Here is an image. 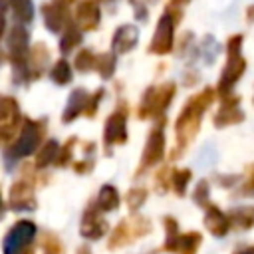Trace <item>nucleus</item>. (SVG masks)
I'll list each match as a JSON object with an SVG mask.
<instances>
[{"instance_id": "9", "label": "nucleus", "mask_w": 254, "mask_h": 254, "mask_svg": "<svg viewBox=\"0 0 254 254\" xmlns=\"http://www.w3.org/2000/svg\"><path fill=\"white\" fill-rule=\"evenodd\" d=\"M105 139L109 143H115V141H123L125 139V115L123 113H113L109 119H107V125H105Z\"/></svg>"}, {"instance_id": "14", "label": "nucleus", "mask_w": 254, "mask_h": 254, "mask_svg": "<svg viewBox=\"0 0 254 254\" xmlns=\"http://www.w3.org/2000/svg\"><path fill=\"white\" fill-rule=\"evenodd\" d=\"M97 67H99V73L103 77H109L115 69V56L113 54H103L99 60H97Z\"/></svg>"}, {"instance_id": "5", "label": "nucleus", "mask_w": 254, "mask_h": 254, "mask_svg": "<svg viewBox=\"0 0 254 254\" xmlns=\"http://www.w3.org/2000/svg\"><path fill=\"white\" fill-rule=\"evenodd\" d=\"M26 44H28V34L24 28L16 26L12 28V32L8 34V46H10V56L14 60V64H20L24 54H26Z\"/></svg>"}, {"instance_id": "15", "label": "nucleus", "mask_w": 254, "mask_h": 254, "mask_svg": "<svg viewBox=\"0 0 254 254\" xmlns=\"http://www.w3.org/2000/svg\"><path fill=\"white\" fill-rule=\"evenodd\" d=\"M95 64H97L95 56H93L91 52H87V50H83V52H81V54L75 58V65H77V69H81V71H85V69H91Z\"/></svg>"}, {"instance_id": "6", "label": "nucleus", "mask_w": 254, "mask_h": 254, "mask_svg": "<svg viewBox=\"0 0 254 254\" xmlns=\"http://www.w3.org/2000/svg\"><path fill=\"white\" fill-rule=\"evenodd\" d=\"M77 22L83 28H87V30L97 26V22H99V6H97L95 0H87V2L79 4V8H77Z\"/></svg>"}, {"instance_id": "8", "label": "nucleus", "mask_w": 254, "mask_h": 254, "mask_svg": "<svg viewBox=\"0 0 254 254\" xmlns=\"http://www.w3.org/2000/svg\"><path fill=\"white\" fill-rule=\"evenodd\" d=\"M87 105H89V95H87L83 89H75V91L71 93V99H69L67 107H65L64 121H71V119H75L81 111L87 109Z\"/></svg>"}, {"instance_id": "2", "label": "nucleus", "mask_w": 254, "mask_h": 254, "mask_svg": "<svg viewBox=\"0 0 254 254\" xmlns=\"http://www.w3.org/2000/svg\"><path fill=\"white\" fill-rule=\"evenodd\" d=\"M244 69H246V62L242 60V56L240 54H228V65H226V69L222 73V81H220L218 89L222 93L228 91L236 83V79L244 73Z\"/></svg>"}, {"instance_id": "4", "label": "nucleus", "mask_w": 254, "mask_h": 254, "mask_svg": "<svg viewBox=\"0 0 254 254\" xmlns=\"http://www.w3.org/2000/svg\"><path fill=\"white\" fill-rule=\"evenodd\" d=\"M137 40H139L137 28L125 24V26H121V28L115 32V36H113V50L119 52V54H125V52H129V50L137 44Z\"/></svg>"}, {"instance_id": "11", "label": "nucleus", "mask_w": 254, "mask_h": 254, "mask_svg": "<svg viewBox=\"0 0 254 254\" xmlns=\"http://www.w3.org/2000/svg\"><path fill=\"white\" fill-rule=\"evenodd\" d=\"M8 2H10L12 12L16 14V18H20V20H24V22L32 20V16H34L32 0H8Z\"/></svg>"}, {"instance_id": "17", "label": "nucleus", "mask_w": 254, "mask_h": 254, "mask_svg": "<svg viewBox=\"0 0 254 254\" xmlns=\"http://www.w3.org/2000/svg\"><path fill=\"white\" fill-rule=\"evenodd\" d=\"M14 109H16V103H14L12 99L0 97V121L6 119V117H10V113H12Z\"/></svg>"}, {"instance_id": "13", "label": "nucleus", "mask_w": 254, "mask_h": 254, "mask_svg": "<svg viewBox=\"0 0 254 254\" xmlns=\"http://www.w3.org/2000/svg\"><path fill=\"white\" fill-rule=\"evenodd\" d=\"M81 42V32L77 30V28H69L67 32H65V36L62 38V52H69L75 44H79Z\"/></svg>"}, {"instance_id": "7", "label": "nucleus", "mask_w": 254, "mask_h": 254, "mask_svg": "<svg viewBox=\"0 0 254 254\" xmlns=\"http://www.w3.org/2000/svg\"><path fill=\"white\" fill-rule=\"evenodd\" d=\"M65 16H67V10L58 2L52 6H44V22L52 32L62 30V26L65 24Z\"/></svg>"}, {"instance_id": "16", "label": "nucleus", "mask_w": 254, "mask_h": 254, "mask_svg": "<svg viewBox=\"0 0 254 254\" xmlns=\"http://www.w3.org/2000/svg\"><path fill=\"white\" fill-rule=\"evenodd\" d=\"M56 151H58V145H56V141H50V143H46V145H44V149H42V153H40V157H38V163H40V165H46V163H50V161L56 157Z\"/></svg>"}, {"instance_id": "1", "label": "nucleus", "mask_w": 254, "mask_h": 254, "mask_svg": "<svg viewBox=\"0 0 254 254\" xmlns=\"http://www.w3.org/2000/svg\"><path fill=\"white\" fill-rule=\"evenodd\" d=\"M171 46H173V20L169 14H165L157 24V32L151 42V52L167 54L171 50Z\"/></svg>"}, {"instance_id": "10", "label": "nucleus", "mask_w": 254, "mask_h": 254, "mask_svg": "<svg viewBox=\"0 0 254 254\" xmlns=\"http://www.w3.org/2000/svg\"><path fill=\"white\" fill-rule=\"evenodd\" d=\"M163 133L157 129V131H153L151 133V137H149V143H147V149H145V161L149 163H153V161H157V157H161V153H163Z\"/></svg>"}, {"instance_id": "18", "label": "nucleus", "mask_w": 254, "mask_h": 254, "mask_svg": "<svg viewBox=\"0 0 254 254\" xmlns=\"http://www.w3.org/2000/svg\"><path fill=\"white\" fill-rule=\"evenodd\" d=\"M60 2H65V0H58V4H60Z\"/></svg>"}, {"instance_id": "12", "label": "nucleus", "mask_w": 254, "mask_h": 254, "mask_svg": "<svg viewBox=\"0 0 254 254\" xmlns=\"http://www.w3.org/2000/svg\"><path fill=\"white\" fill-rule=\"evenodd\" d=\"M52 79L58 81V83H67L71 79V67L65 60L56 62V65L52 67Z\"/></svg>"}, {"instance_id": "3", "label": "nucleus", "mask_w": 254, "mask_h": 254, "mask_svg": "<svg viewBox=\"0 0 254 254\" xmlns=\"http://www.w3.org/2000/svg\"><path fill=\"white\" fill-rule=\"evenodd\" d=\"M38 141H40V131H38V127H36L34 123H26V127H24L20 139H18V141L14 143V147H12V153H16V155H28V153H32V151L36 149Z\"/></svg>"}]
</instances>
